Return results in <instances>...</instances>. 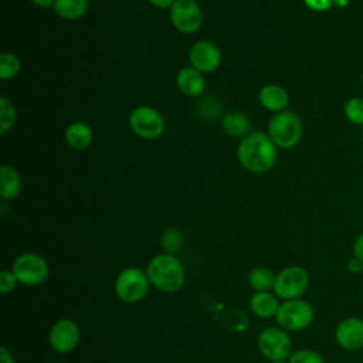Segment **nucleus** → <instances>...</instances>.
Returning a JSON list of instances; mask_svg holds the SVG:
<instances>
[{
    "label": "nucleus",
    "mask_w": 363,
    "mask_h": 363,
    "mask_svg": "<svg viewBox=\"0 0 363 363\" xmlns=\"http://www.w3.org/2000/svg\"><path fill=\"white\" fill-rule=\"evenodd\" d=\"M362 139H363V132H362Z\"/></svg>",
    "instance_id": "nucleus-37"
},
{
    "label": "nucleus",
    "mask_w": 363,
    "mask_h": 363,
    "mask_svg": "<svg viewBox=\"0 0 363 363\" xmlns=\"http://www.w3.org/2000/svg\"><path fill=\"white\" fill-rule=\"evenodd\" d=\"M268 136L277 147L291 149L298 145L302 136V123L291 111L277 112L268 123Z\"/></svg>",
    "instance_id": "nucleus-3"
},
{
    "label": "nucleus",
    "mask_w": 363,
    "mask_h": 363,
    "mask_svg": "<svg viewBox=\"0 0 363 363\" xmlns=\"http://www.w3.org/2000/svg\"><path fill=\"white\" fill-rule=\"evenodd\" d=\"M305 6L316 13H322L335 6V0H303Z\"/></svg>",
    "instance_id": "nucleus-28"
},
{
    "label": "nucleus",
    "mask_w": 363,
    "mask_h": 363,
    "mask_svg": "<svg viewBox=\"0 0 363 363\" xmlns=\"http://www.w3.org/2000/svg\"><path fill=\"white\" fill-rule=\"evenodd\" d=\"M21 191L20 174L9 164L0 167V194L4 200L16 199Z\"/></svg>",
    "instance_id": "nucleus-18"
},
{
    "label": "nucleus",
    "mask_w": 363,
    "mask_h": 363,
    "mask_svg": "<svg viewBox=\"0 0 363 363\" xmlns=\"http://www.w3.org/2000/svg\"><path fill=\"white\" fill-rule=\"evenodd\" d=\"M146 275L152 286L164 294L177 292L186 279L184 268L174 254H157L146 267Z\"/></svg>",
    "instance_id": "nucleus-2"
},
{
    "label": "nucleus",
    "mask_w": 363,
    "mask_h": 363,
    "mask_svg": "<svg viewBox=\"0 0 363 363\" xmlns=\"http://www.w3.org/2000/svg\"><path fill=\"white\" fill-rule=\"evenodd\" d=\"M18 71H20L18 58L9 51H3L0 54V78L3 81L11 79L18 74Z\"/></svg>",
    "instance_id": "nucleus-23"
},
{
    "label": "nucleus",
    "mask_w": 363,
    "mask_h": 363,
    "mask_svg": "<svg viewBox=\"0 0 363 363\" xmlns=\"http://www.w3.org/2000/svg\"><path fill=\"white\" fill-rule=\"evenodd\" d=\"M150 282L146 271L136 267L122 269L115 279V294L125 303H136L142 301L149 291Z\"/></svg>",
    "instance_id": "nucleus-4"
},
{
    "label": "nucleus",
    "mask_w": 363,
    "mask_h": 363,
    "mask_svg": "<svg viewBox=\"0 0 363 363\" xmlns=\"http://www.w3.org/2000/svg\"><path fill=\"white\" fill-rule=\"evenodd\" d=\"M221 126L224 129L225 133H228L230 136H247L251 129V121L247 115L241 113V112H231L228 115H225L221 121Z\"/></svg>",
    "instance_id": "nucleus-19"
},
{
    "label": "nucleus",
    "mask_w": 363,
    "mask_h": 363,
    "mask_svg": "<svg viewBox=\"0 0 363 363\" xmlns=\"http://www.w3.org/2000/svg\"><path fill=\"white\" fill-rule=\"evenodd\" d=\"M160 244L164 250V252L167 254H176L182 250L183 244H184V238L180 230L177 228H169L162 234L160 238Z\"/></svg>",
    "instance_id": "nucleus-24"
},
{
    "label": "nucleus",
    "mask_w": 363,
    "mask_h": 363,
    "mask_svg": "<svg viewBox=\"0 0 363 363\" xmlns=\"http://www.w3.org/2000/svg\"><path fill=\"white\" fill-rule=\"evenodd\" d=\"M0 363H14L11 353L4 346L0 347Z\"/></svg>",
    "instance_id": "nucleus-32"
},
{
    "label": "nucleus",
    "mask_w": 363,
    "mask_h": 363,
    "mask_svg": "<svg viewBox=\"0 0 363 363\" xmlns=\"http://www.w3.org/2000/svg\"><path fill=\"white\" fill-rule=\"evenodd\" d=\"M65 142L75 150H82L92 143V129L88 123L77 121L65 129Z\"/></svg>",
    "instance_id": "nucleus-17"
},
{
    "label": "nucleus",
    "mask_w": 363,
    "mask_h": 363,
    "mask_svg": "<svg viewBox=\"0 0 363 363\" xmlns=\"http://www.w3.org/2000/svg\"><path fill=\"white\" fill-rule=\"evenodd\" d=\"M34 6L40 7V9H50V7H54V3L55 0H30Z\"/></svg>",
    "instance_id": "nucleus-33"
},
{
    "label": "nucleus",
    "mask_w": 363,
    "mask_h": 363,
    "mask_svg": "<svg viewBox=\"0 0 363 363\" xmlns=\"http://www.w3.org/2000/svg\"><path fill=\"white\" fill-rule=\"evenodd\" d=\"M362 85H363V75H362Z\"/></svg>",
    "instance_id": "nucleus-36"
},
{
    "label": "nucleus",
    "mask_w": 363,
    "mask_h": 363,
    "mask_svg": "<svg viewBox=\"0 0 363 363\" xmlns=\"http://www.w3.org/2000/svg\"><path fill=\"white\" fill-rule=\"evenodd\" d=\"M335 340L347 352L363 349V319L357 316L342 319L335 328Z\"/></svg>",
    "instance_id": "nucleus-13"
},
{
    "label": "nucleus",
    "mask_w": 363,
    "mask_h": 363,
    "mask_svg": "<svg viewBox=\"0 0 363 363\" xmlns=\"http://www.w3.org/2000/svg\"><path fill=\"white\" fill-rule=\"evenodd\" d=\"M345 116L353 125H363V98H350L343 108Z\"/></svg>",
    "instance_id": "nucleus-25"
},
{
    "label": "nucleus",
    "mask_w": 363,
    "mask_h": 363,
    "mask_svg": "<svg viewBox=\"0 0 363 363\" xmlns=\"http://www.w3.org/2000/svg\"><path fill=\"white\" fill-rule=\"evenodd\" d=\"M149 1H150V4L155 6L156 9L164 10V9H170L176 0H149Z\"/></svg>",
    "instance_id": "nucleus-31"
},
{
    "label": "nucleus",
    "mask_w": 363,
    "mask_h": 363,
    "mask_svg": "<svg viewBox=\"0 0 363 363\" xmlns=\"http://www.w3.org/2000/svg\"><path fill=\"white\" fill-rule=\"evenodd\" d=\"M275 274L267 267H255L248 274L250 286L257 291H271L275 284Z\"/></svg>",
    "instance_id": "nucleus-21"
},
{
    "label": "nucleus",
    "mask_w": 363,
    "mask_h": 363,
    "mask_svg": "<svg viewBox=\"0 0 363 363\" xmlns=\"http://www.w3.org/2000/svg\"><path fill=\"white\" fill-rule=\"evenodd\" d=\"M288 363H325L323 357L311 349H298L291 353Z\"/></svg>",
    "instance_id": "nucleus-26"
},
{
    "label": "nucleus",
    "mask_w": 363,
    "mask_h": 363,
    "mask_svg": "<svg viewBox=\"0 0 363 363\" xmlns=\"http://www.w3.org/2000/svg\"><path fill=\"white\" fill-rule=\"evenodd\" d=\"M17 113L13 102L7 96L0 98V132L6 133L9 132L14 122H16Z\"/></svg>",
    "instance_id": "nucleus-22"
},
{
    "label": "nucleus",
    "mask_w": 363,
    "mask_h": 363,
    "mask_svg": "<svg viewBox=\"0 0 363 363\" xmlns=\"http://www.w3.org/2000/svg\"><path fill=\"white\" fill-rule=\"evenodd\" d=\"M258 99L265 109L272 112L285 111L289 102L288 92L281 85H277V84H268L262 86L258 94Z\"/></svg>",
    "instance_id": "nucleus-16"
},
{
    "label": "nucleus",
    "mask_w": 363,
    "mask_h": 363,
    "mask_svg": "<svg viewBox=\"0 0 363 363\" xmlns=\"http://www.w3.org/2000/svg\"><path fill=\"white\" fill-rule=\"evenodd\" d=\"M169 11L173 27L183 34H193L203 26V11L194 0H176Z\"/></svg>",
    "instance_id": "nucleus-10"
},
{
    "label": "nucleus",
    "mask_w": 363,
    "mask_h": 363,
    "mask_svg": "<svg viewBox=\"0 0 363 363\" xmlns=\"http://www.w3.org/2000/svg\"><path fill=\"white\" fill-rule=\"evenodd\" d=\"M309 286V274L299 265H291L281 269L275 277L274 294L282 301L302 298Z\"/></svg>",
    "instance_id": "nucleus-6"
},
{
    "label": "nucleus",
    "mask_w": 363,
    "mask_h": 363,
    "mask_svg": "<svg viewBox=\"0 0 363 363\" xmlns=\"http://www.w3.org/2000/svg\"><path fill=\"white\" fill-rule=\"evenodd\" d=\"M346 268H347V271H349L350 274H353V275L360 274V272L363 271V261H360V259L356 258V257H352V258L347 259Z\"/></svg>",
    "instance_id": "nucleus-29"
},
{
    "label": "nucleus",
    "mask_w": 363,
    "mask_h": 363,
    "mask_svg": "<svg viewBox=\"0 0 363 363\" xmlns=\"http://www.w3.org/2000/svg\"><path fill=\"white\" fill-rule=\"evenodd\" d=\"M52 9L64 20H78L88 10V0H55Z\"/></svg>",
    "instance_id": "nucleus-20"
},
{
    "label": "nucleus",
    "mask_w": 363,
    "mask_h": 363,
    "mask_svg": "<svg viewBox=\"0 0 363 363\" xmlns=\"http://www.w3.org/2000/svg\"><path fill=\"white\" fill-rule=\"evenodd\" d=\"M189 61L191 67L201 74H208L220 67L221 52L214 43L201 40L191 45L189 51Z\"/></svg>",
    "instance_id": "nucleus-12"
},
{
    "label": "nucleus",
    "mask_w": 363,
    "mask_h": 363,
    "mask_svg": "<svg viewBox=\"0 0 363 363\" xmlns=\"http://www.w3.org/2000/svg\"><path fill=\"white\" fill-rule=\"evenodd\" d=\"M17 284H18V281H17V278H16L13 271L3 269L0 272V291L3 294H9V292L14 291Z\"/></svg>",
    "instance_id": "nucleus-27"
},
{
    "label": "nucleus",
    "mask_w": 363,
    "mask_h": 363,
    "mask_svg": "<svg viewBox=\"0 0 363 363\" xmlns=\"http://www.w3.org/2000/svg\"><path fill=\"white\" fill-rule=\"evenodd\" d=\"M271 363H288L286 360H275V362H271Z\"/></svg>",
    "instance_id": "nucleus-35"
},
{
    "label": "nucleus",
    "mask_w": 363,
    "mask_h": 363,
    "mask_svg": "<svg viewBox=\"0 0 363 363\" xmlns=\"http://www.w3.org/2000/svg\"><path fill=\"white\" fill-rule=\"evenodd\" d=\"M313 318L315 311L312 305L302 298L284 301L275 316L278 326L286 332H299L306 329L313 322Z\"/></svg>",
    "instance_id": "nucleus-5"
},
{
    "label": "nucleus",
    "mask_w": 363,
    "mask_h": 363,
    "mask_svg": "<svg viewBox=\"0 0 363 363\" xmlns=\"http://www.w3.org/2000/svg\"><path fill=\"white\" fill-rule=\"evenodd\" d=\"M237 157L244 169L252 173H265L275 164L277 146L268 133L251 132L240 142Z\"/></svg>",
    "instance_id": "nucleus-1"
},
{
    "label": "nucleus",
    "mask_w": 363,
    "mask_h": 363,
    "mask_svg": "<svg viewBox=\"0 0 363 363\" xmlns=\"http://www.w3.org/2000/svg\"><path fill=\"white\" fill-rule=\"evenodd\" d=\"M176 85L179 91L187 96H199L204 91V77L193 67H184L177 72Z\"/></svg>",
    "instance_id": "nucleus-14"
},
{
    "label": "nucleus",
    "mask_w": 363,
    "mask_h": 363,
    "mask_svg": "<svg viewBox=\"0 0 363 363\" xmlns=\"http://www.w3.org/2000/svg\"><path fill=\"white\" fill-rule=\"evenodd\" d=\"M258 350L271 360H286L292 353V342L285 329L281 326L265 328L258 336Z\"/></svg>",
    "instance_id": "nucleus-8"
},
{
    "label": "nucleus",
    "mask_w": 363,
    "mask_h": 363,
    "mask_svg": "<svg viewBox=\"0 0 363 363\" xmlns=\"http://www.w3.org/2000/svg\"><path fill=\"white\" fill-rule=\"evenodd\" d=\"M18 284L26 286L41 285L48 277V264L44 257L34 252L20 254L11 267Z\"/></svg>",
    "instance_id": "nucleus-7"
},
{
    "label": "nucleus",
    "mask_w": 363,
    "mask_h": 363,
    "mask_svg": "<svg viewBox=\"0 0 363 363\" xmlns=\"http://www.w3.org/2000/svg\"><path fill=\"white\" fill-rule=\"evenodd\" d=\"M81 332L77 322L68 318L58 319L52 323L48 332V342L52 350L58 353H69L79 343Z\"/></svg>",
    "instance_id": "nucleus-11"
},
{
    "label": "nucleus",
    "mask_w": 363,
    "mask_h": 363,
    "mask_svg": "<svg viewBox=\"0 0 363 363\" xmlns=\"http://www.w3.org/2000/svg\"><path fill=\"white\" fill-rule=\"evenodd\" d=\"M346 3H347V0H335V6H339V7L346 6Z\"/></svg>",
    "instance_id": "nucleus-34"
},
{
    "label": "nucleus",
    "mask_w": 363,
    "mask_h": 363,
    "mask_svg": "<svg viewBox=\"0 0 363 363\" xmlns=\"http://www.w3.org/2000/svg\"><path fill=\"white\" fill-rule=\"evenodd\" d=\"M352 251H353V257L363 261V231L356 237Z\"/></svg>",
    "instance_id": "nucleus-30"
},
{
    "label": "nucleus",
    "mask_w": 363,
    "mask_h": 363,
    "mask_svg": "<svg viewBox=\"0 0 363 363\" xmlns=\"http://www.w3.org/2000/svg\"><path fill=\"white\" fill-rule=\"evenodd\" d=\"M164 118L163 115L146 105L136 106L129 115V126L135 135L142 139H156L164 130Z\"/></svg>",
    "instance_id": "nucleus-9"
},
{
    "label": "nucleus",
    "mask_w": 363,
    "mask_h": 363,
    "mask_svg": "<svg viewBox=\"0 0 363 363\" xmlns=\"http://www.w3.org/2000/svg\"><path fill=\"white\" fill-rule=\"evenodd\" d=\"M279 305L281 303L278 302V296L269 291H257L250 298L251 312L261 319L277 316Z\"/></svg>",
    "instance_id": "nucleus-15"
}]
</instances>
